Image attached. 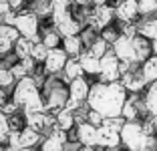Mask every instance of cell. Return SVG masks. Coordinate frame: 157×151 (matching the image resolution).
Returning <instances> with one entry per match:
<instances>
[{"label":"cell","instance_id":"13","mask_svg":"<svg viewBox=\"0 0 157 151\" xmlns=\"http://www.w3.org/2000/svg\"><path fill=\"white\" fill-rule=\"evenodd\" d=\"M121 143V133L119 131H113L109 127H99V145L107 147V149H115L117 145Z\"/></svg>","mask_w":157,"mask_h":151},{"label":"cell","instance_id":"34","mask_svg":"<svg viewBox=\"0 0 157 151\" xmlns=\"http://www.w3.org/2000/svg\"><path fill=\"white\" fill-rule=\"evenodd\" d=\"M87 123H91V125H95V127H101L103 125V121H105V117H103L101 113H97V111H89V115H87Z\"/></svg>","mask_w":157,"mask_h":151},{"label":"cell","instance_id":"27","mask_svg":"<svg viewBox=\"0 0 157 151\" xmlns=\"http://www.w3.org/2000/svg\"><path fill=\"white\" fill-rule=\"evenodd\" d=\"M139 14L143 16L157 14V0H139Z\"/></svg>","mask_w":157,"mask_h":151},{"label":"cell","instance_id":"37","mask_svg":"<svg viewBox=\"0 0 157 151\" xmlns=\"http://www.w3.org/2000/svg\"><path fill=\"white\" fill-rule=\"evenodd\" d=\"M10 73H12L16 79H26V73H28V71H26V69L22 67V64L18 63V64H14L12 69H10Z\"/></svg>","mask_w":157,"mask_h":151},{"label":"cell","instance_id":"14","mask_svg":"<svg viewBox=\"0 0 157 151\" xmlns=\"http://www.w3.org/2000/svg\"><path fill=\"white\" fill-rule=\"evenodd\" d=\"M89 93H91V87H89V83L85 81L83 77H81V79H75V81L71 83V87H69L71 99L78 101V103H83L85 99H89Z\"/></svg>","mask_w":157,"mask_h":151},{"label":"cell","instance_id":"4","mask_svg":"<svg viewBox=\"0 0 157 151\" xmlns=\"http://www.w3.org/2000/svg\"><path fill=\"white\" fill-rule=\"evenodd\" d=\"M14 26L18 28V32L22 34L24 38H30L34 45L40 42L38 37H36V32H38V18H36V14H33V12L18 14V18H16V24H14Z\"/></svg>","mask_w":157,"mask_h":151},{"label":"cell","instance_id":"48","mask_svg":"<svg viewBox=\"0 0 157 151\" xmlns=\"http://www.w3.org/2000/svg\"><path fill=\"white\" fill-rule=\"evenodd\" d=\"M77 4H87V0H75Z\"/></svg>","mask_w":157,"mask_h":151},{"label":"cell","instance_id":"52","mask_svg":"<svg viewBox=\"0 0 157 151\" xmlns=\"http://www.w3.org/2000/svg\"><path fill=\"white\" fill-rule=\"evenodd\" d=\"M155 55H157V52H155Z\"/></svg>","mask_w":157,"mask_h":151},{"label":"cell","instance_id":"7","mask_svg":"<svg viewBox=\"0 0 157 151\" xmlns=\"http://www.w3.org/2000/svg\"><path fill=\"white\" fill-rule=\"evenodd\" d=\"M113 52H115L117 59L123 60V63L139 64L137 56H135V48H133V38H129V37H123V34H121V37L117 38V42L113 45Z\"/></svg>","mask_w":157,"mask_h":151},{"label":"cell","instance_id":"19","mask_svg":"<svg viewBox=\"0 0 157 151\" xmlns=\"http://www.w3.org/2000/svg\"><path fill=\"white\" fill-rule=\"evenodd\" d=\"M137 34L145 37L147 41H157V26H155V20H143L141 24H137Z\"/></svg>","mask_w":157,"mask_h":151},{"label":"cell","instance_id":"51","mask_svg":"<svg viewBox=\"0 0 157 151\" xmlns=\"http://www.w3.org/2000/svg\"><path fill=\"white\" fill-rule=\"evenodd\" d=\"M4 2H8V0H4Z\"/></svg>","mask_w":157,"mask_h":151},{"label":"cell","instance_id":"2","mask_svg":"<svg viewBox=\"0 0 157 151\" xmlns=\"http://www.w3.org/2000/svg\"><path fill=\"white\" fill-rule=\"evenodd\" d=\"M155 137H149L143 131V123L127 121L121 129V143L129 151H149Z\"/></svg>","mask_w":157,"mask_h":151},{"label":"cell","instance_id":"25","mask_svg":"<svg viewBox=\"0 0 157 151\" xmlns=\"http://www.w3.org/2000/svg\"><path fill=\"white\" fill-rule=\"evenodd\" d=\"M73 123H75V115L71 113V111L63 109L59 115H56V127L63 129V131H69V129L73 127Z\"/></svg>","mask_w":157,"mask_h":151},{"label":"cell","instance_id":"30","mask_svg":"<svg viewBox=\"0 0 157 151\" xmlns=\"http://www.w3.org/2000/svg\"><path fill=\"white\" fill-rule=\"evenodd\" d=\"M42 151H65V143L59 141L56 137H48L42 143Z\"/></svg>","mask_w":157,"mask_h":151},{"label":"cell","instance_id":"47","mask_svg":"<svg viewBox=\"0 0 157 151\" xmlns=\"http://www.w3.org/2000/svg\"><path fill=\"white\" fill-rule=\"evenodd\" d=\"M2 119H6V117H4V111H2V107H0V121H2Z\"/></svg>","mask_w":157,"mask_h":151},{"label":"cell","instance_id":"16","mask_svg":"<svg viewBox=\"0 0 157 151\" xmlns=\"http://www.w3.org/2000/svg\"><path fill=\"white\" fill-rule=\"evenodd\" d=\"M56 28H59V32L67 38V37H77V32L81 30V24H78L77 20L71 16V14H67L65 18L56 24Z\"/></svg>","mask_w":157,"mask_h":151},{"label":"cell","instance_id":"35","mask_svg":"<svg viewBox=\"0 0 157 151\" xmlns=\"http://www.w3.org/2000/svg\"><path fill=\"white\" fill-rule=\"evenodd\" d=\"M12 79H14V75L10 73L8 69H0V87H10L12 85Z\"/></svg>","mask_w":157,"mask_h":151},{"label":"cell","instance_id":"22","mask_svg":"<svg viewBox=\"0 0 157 151\" xmlns=\"http://www.w3.org/2000/svg\"><path fill=\"white\" fill-rule=\"evenodd\" d=\"M26 115V125L30 129H34V131H40V129L46 127V117L44 113H24Z\"/></svg>","mask_w":157,"mask_h":151},{"label":"cell","instance_id":"3","mask_svg":"<svg viewBox=\"0 0 157 151\" xmlns=\"http://www.w3.org/2000/svg\"><path fill=\"white\" fill-rule=\"evenodd\" d=\"M119 64H121V60L117 59V55L113 50H109L101 59V83H117L121 79Z\"/></svg>","mask_w":157,"mask_h":151},{"label":"cell","instance_id":"42","mask_svg":"<svg viewBox=\"0 0 157 151\" xmlns=\"http://www.w3.org/2000/svg\"><path fill=\"white\" fill-rule=\"evenodd\" d=\"M22 2H24V0H8V4H10V8H12V10L20 8V6H22Z\"/></svg>","mask_w":157,"mask_h":151},{"label":"cell","instance_id":"20","mask_svg":"<svg viewBox=\"0 0 157 151\" xmlns=\"http://www.w3.org/2000/svg\"><path fill=\"white\" fill-rule=\"evenodd\" d=\"M145 107H147L149 115H153V117H157V83H153V85H149L147 93H145Z\"/></svg>","mask_w":157,"mask_h":151},{"label":"cell","instance_id":"49","mask_svg":"<svg viewBox=\"0 0 157 151\" xmlns=\"http://www.w3.org/2000/svg\"><path fill=\"white\" fill-rule=\"evenodd\" d=\"M81 151H95V149H93V147H83Z\"/></svg>","mask_w":157,"mask_h":151},{"label":"cell","instance_id":"39","mask_svg":"<svg viewBox=\"0 0 157 151\" xmlns=\"http://www.w3.org/2000/svg\"><path fill=\"white\" fill-rule=\"evenodd\" d=\"M78 107H81V103H78V101H75V99H69V101H67V105H65V109L73 113V111H77Z\"/></svg>","mask_w":157,"mask_h":151},{"label":"cell","instance_id":"10","mask_svg":"<svg viewBox=\"0 0 157 151\" xmlns=\"http://www.w3.org/2000/svg\"><path fill=\"white\" fill-rule=\"evenodd\" d=\"M77 137L85 147H95L99 145V127L91 123H81L77 129Z\"/></svg>","mask_w":157,"mask_h":151},{"label":"cell","instance_id":"11","mask_svg":"<svg viewBox=\"0 0 157 151\" xmlns=\"http://www.w3.org/2000/svg\"><path fill=\"white\" fill-rule=\"evenodd\" d=\"M67 52L65 48H52L51 52H48V56H46L44 60V67L48 73H59L60 69H65L67 67Z\"/></svg>","mask_w":157,"mask_h":151},{"label":"cell","instance_id":"1","mask_svg":"<svg viewBox=\"0 0 157 151\" xmlns=\"http://www.w3.org/2000/svg\"><path fill=\"white\" fill-rule=\"evenodd\" d=\"M89 107L93 111L101 113L105 119H113V117H121L123 115V107L127 103V89L123 87V83H97L91 87L87 99Z\"/></svg>","mask_w":157,"mask_h":151},{"label":"cell","instance_id":"8","mask_svg":"<svg viewBox=\"0 0 157 151\" xmlns=\"http://www.w3.org/2000/svg\"><path fill=\"white\" fill-rule=\"evenodd\" d=\"M139 14V0H121L115 6V16L121 22H133Z\"/></svg>","mask_w":157,"mask_h":151},{"label":"cell","instance_id":"31","mask_svg":"<svg viewBox=\"0 0 157 151\" xmlns=\"http://www.w3.org/2000/svg\"><path fill=\"white\" fill-rule=\"evenodd\" d=\"M48 52H51V50L46 48L42 42H38V45H34V46H33V55H30V56H33L34 60H46Z\"/></svg>","mask_w":157,"mask_h":151},{"label":"cell","instance_id":"23","mask_svg":"<svg viewBox=\"0 0 157 151\" xmlns=\"http://www.w3.org/2000/svg\"><path fill=\"white\" fill-rule=\"evenodd\" d=\"M38 143V131H34V129L26 127L20 131V147L22 149H28V147H33Z\"/></svg>","mask_w":157,"mask_h":151},{"label":"cell","instance_id":"17","mask_svg":"<svg viewBox=\"0 0 157 151\" xmlns=\"http://www.w3.org/2000/svg\"><path fill=\"white\" fill-rule=\"evenodd\" d=\"M141 73H143L145 81H147V85H153V83H157V55L149 56L147 60H145L143 64H141Z\"/></svg>","mask_w":157,"mask_h":151},{"label":"cell","instance_id":"18","mask_svg":"<svg viewBox=\"0 0 157 151\" xmlns=\"http://www.w3.org/2000/svg\"><path fill=\"white\" fill-rule=\"evenodd\" d=\"M33 46H34V42L30 41V38H18V41L14 42V50H16V56H18L20 60L22 59H28V56L33 55Z\"/></svg>","mask_w":157,"mask_h":151},{"label":"cell","instance_id":"6","mask_svg":"<svg viewBox=\"0 0 157 151\" xmlns=\"http://www.w3.org/2000/svg\"><path fill=\"white\" fill-rule=\"evenodd\" d=\"M34 97H38L36 83H34L30 77L20 79L18 85H16V89H14V103H16V105H26L28 101H33Z\"/></svg>","mask_w":157,"mask_h":151},{"label":"cell","instance_id":"21","mask_svg":"<svg viewBox=\"0 0 157 151\" xmlns=\"http://www.w3.org/2000/svg\"><path fill=\"white\" fill-rule=\"evenodd\" d=\"M83 67H81V63L78 60H75V59H71L69 63H67V67H65V79L67 81H71L73 83L75 79H81L83 77Z\"/></svg>","mask_w":157,"mask_h":151},{"label":"cell","instance_id":"15","mask_svg":"<svg viewBox=\"0 0 157 151\" xmlns=\"http://www.w3.org/2000/svg\"><path fill=\"white\" fill-rule=\"evenodd\" d=\"M78 63H81V67H83L85 73H89V75H101V59L93 56L91 52H83V55L78 56Z\"/></svg>","mask_w":157,"mask_h":151},{"label":"cell","instance_id":"9","mask_svg":"<svg viewBox=\"0 0 157 151\" xmlns=\"http://www.w3.org/2000/svg\"><path fill=\"white\" fill-rule=\"evenodd\" d=\"M121 83H123V87L127 89V91H131V93L143 91L145 85H147V81H145V77H143V73H141V69H135V64H133V69H131L129 73L121 77Z\"/></svg>","mask_w":157,"mask_h":151},{"label":"cell","instance_id":"33","mask_svg":"<svg viewBox=\"0 0 157 151\" xmlns=\"http://www.w3.org/2000/svg\"><path fill=\"white\" fill-rule=\"evenodd\" d=\"M119 37H121V34H117L115 28H105V30L101 32V38H103V41H107L109 45H115Z\"/></svg>","mask_w":157,"mask_h":151},{"label":"cell","instance_id":"41","mask_svg":"<svg viewBox=\"0 0 157 151\" xmlns=\"http://www.w3.org/2000/svg\"><path fill=\"white\" fill-rule=\"evenodd\" d=\"M8 10H10V4H8V2H4V0H0V16H4Z\"/></svg>","mask_w":157,"mask_h":151},{"label":"cell","instance_id":"12","mask_svg":"<svg viewBox=\"0 0 157 151\" xmlns=\"http://www.w3.org/2000/svg\"><path fill=\"white\" fill-rule=\"evenodd\" d=\"M133 48H135V56H137V63L143 64L149 56H153V42L147 41L145 37L137 34L133 38Z\"/></svg>","mask_w":157,"mask_h":151},{"label":"cell","instance_id":"28","mask_svg":"<svg viewBox=\"0 0 157 151\" xmlns=\"http://www.w3.org/2000/svg\"><path fill=\"white\" fill-rule=\"evenodd\" d=\"M69 4H71V0H51L52 16H60V14H67V12H69Z\"/></svg>","mask_w":157,"mask_h":151},{"label":"cell","instance_id":"44","mask_svg":"<svg viewBox=\"0 0 157 151\" xmlns=\"http://www.w3.org/2000/svg\"><path fill=\"white\" fill-rule=\"evenodd\" d=\"M6 151H28V149H22V147H8Z\"/></svg>","mask_w":157,"mask_h":151},{"label":"cell","instance_id":"46","mask_svg":"<svg viewBox=\"0 0 157 151\" xmlns=\"http://www.w3.org/2000/svg\"><path fill=\"white\" fill-rule=\"evenodd\" d=\"M2 103H4V93L0 91V105H2Z\"/></svg>","mask_w":157,"mask_h":151},{"label":"cell","instance_id":"43","mask_svg":"<svg viewBox=\"0 0 157 151\" xmlns=\"http://www.w3.org/2000/svg\"><path fill=\"white\" fill-rule=\"evenodd\" d=\"M14 111H16V103H8V105H4V115L14 113Z\"/></svg>","mask_w":157,"mask_h":151},{"label":"cell","instance_id":"40","mask_svg":"<svg viewBox=\"0 0 157 151\" xmlns=\"http://www.w3.org/2000/svg\"><path fill=\"white\" fill-rule=\"evenodd\" d=\"M20 64H22L26 71H33V67H34V59H33V56H28V59H22V60H20Z\"/></svg>","mask_w":157,"mask_h":151},{"label":"cell","instance_id":"45","mask_svg":"<svg viewBox=\"0 0 157 151\" xmlns=\"http://www.w3.org/2000/svg\"><path fill=\"white\" fill-rule=\"evenodd\" d=\"M95 2V6H101V4H107V0H93Z\"/></svg>","mask_w":157,"mask_h":151},{"label":"cell","instance_id":"26","mask_svg":"<svg viewBox=\"0 0 157 151\" xmlns=\"http://www.w3.org/2000/svg\"><path fill=\"white\" fill-rule=\"evenodd\" d=\"M89 52H91L93 56H97V59H103V56H105L107 52H109V42L103 41V38L99 37L97 41H95L91 46H89Z\"/></svg>","mask_w":157,"mask_h":151},{"label":"cell","instance_id":"24","mask_svg":"<svg viewBox=\"0 0 157 151\" xmlns=\"http://www.w3.org/2000/svg\"><path fill=\"white\" fill-rule=\"evenodd\" d=\"M63 45H65V52L71 56H81V46H83V41L78 37H67L65 41H63Z\"/></svg>","mask_w":157,"mask_h":151},{"label":"cell","instance_id":"5","mask_svg":"<svg viewBox=\"0 0 157 151\" xmlns=\"http://www.w3.org/2000/svg\"><path fill=\"white\" fill-rule=\"evenodd\" d=\"M113 16H115V8L113 6H109V4L95 6L91 10V16H89V24L95 30H105V28H109Z\"/></svg>","mask_w":157,"mask_h":151},{"label":"cell","instance_id":"50","mask_svg":"<svg viewBox=\"0 0 157 151\" xmlns=\"http://www.w3.org/2000/svg\"><path fill=\"white\" fill-rule=\"evenodd\" d=\"M153 20H155V26H157V18H153Z\"/></svg>","mask_w":157,"mask_h":151},{"label":"cell","instance_id":"36","mask_svg":"<svg viewBox=\"0 0 157 151\" xmlns=\"http://www.w3.org/2000/svg\"><path fill=\"white\" fill-rule=\"evenodd\" d=\"M8 137H10V125H8L6 119H2V121H0V143L6 141Z\"/></svg>","mask_w":157,"mask_h":151},{"label":"cell","instance_id":"32","mask_svg":"<svg viewBox=\"0 0 157 151\" xmlns=\"http://www.w3.org/2000/svg\"><path fill=\"white\" fill-rule=\"evenodd\" d=\"M42 45H44L48 50L56 48V45H59V34H56V32H46V34H44V41H42Z\"/></svg>","mask_w":157,"mask_h":151},{"label":"cell","instance_id":"29","mask_svg":"<svg viewBox=\"0 0 157 151\" xmlns=\"http://www.w3.org/2000/svg\"><path fill=\"white\" fill-rule=\"evenodd\" d=\"M0 34H2V37H6L10 42H16L20 38L18 28H16V26H6V24H2V26H0Z\"/></svg>","mask_w":157,"mask_h":151},{"label":"cell","instance_id":"38","mask_svg":"<svg viewBox=\"0 0 157 151\" xmlns=\"http://www.w3.org/2000/svg\"><path fill=\"white\" fill-rule=\"evenodd\" d=\"M10 48H12V42H10L6 37H2V34H0V55H6Z\"/></svg>","mask_w":157,"mask_h":151}]
</instances>
